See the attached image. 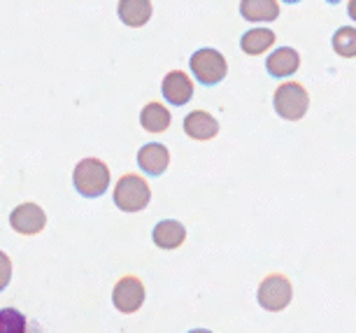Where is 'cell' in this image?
<instances>
[{"label":"cell","mask_w":356,"mask_h":333,"mask_svg":"<svg viewBox=\"0 0 356 333\" xmlns=\"http://www.w3.org/2000/svg\"><path fill=\"white\" fill-rule=\"evenodd\" d=\"M72 184L79 196L98 198L110 186V168L100 159H82L72 170Z\"/></svg>","instance_id":"1"},{"label":"cell","mask_w":356,"mask_h":333,"mask_svg":"<svg viewBox=\"0 0 356 333\" xmlns=\"http://www.w3.org/2000/svg\"><path fill=\"white\" fill-rule=\"evenodd\" d=\"M273 108L286 122H300L310 110V93L300 82H284L273 93Z\"/></svg>","instance_id":"2"},{"label":"cell","mask_w":356,"mask_h":333,"mask_svg":"<svg viewBox=\"0 0 356 333\" xmlns=\"http://www.w3.org/2000/svg\"><path fill=\"white\" fill-rule=\"evenodd\" d=\"M112 198L122 212H140L152 201V186L147 184L145 177L136 175V172H126L119 177Z\"/></svg>","instance_id":"3"},{"label":"cell","mask_w":356,"mask_h":333,"mask_svg":"<svg viewBox=\"0 0 356 333\" xmlns=\"http://www.w3.org/2000/svg\"><path fill=\"white\" fill-rule=\"evenodd\" d=\"M191 75L198 79L203 86H217L228 75V63L221 51L212 49V47H203V49L193 51L189 58Z\"/></svg>","instance_id":"4"},{"label":"cell","mask_w":356,"mask_h":333,"mask_svg":"<svg viewBox=\"0 0 356 333\" xmlns=\"http://www.w3.org/2000/svg\"><path fill=\"white\" fill-rule=\"evenodd\" d=\"M293 298V284L291 279L282 273H270V275L264 277V282L259 284L257 289V301L264 310L268 312H280L289 308Z\"/></svg>","instance_id":"5"},{"label":"cell","mask_w":356,"mask_h":333,"mask_svg":"<svg viewBox=\"0 0 356 333\" xmlns=\"http://www.w3.org/2000/svg\"><path fill=\"white\" fill-rule=\"evenodd\" d=\"M145 284L136 275H124L112 289V303L122 315H133L145 303Z\"/></svg>","instance_id":"6"},{"label":"cell","mask_w":356,"mask_h":333,"mask_svg":"<svg viewBox=\"0 0 356 333\" xmlns=\"http://www.w3.org/2000/svg\"><path fill=\"white\" fill-rule=\"evenodd\" d=\"M10 226L22 236H38L44 231L47 226V215L38 203H22L12 210L10 215Z\"/></svg>","instance_id":"7"},{"label":"cell","mask_w":356,"mask_h":333,"mask_svg":"<svg viewBox=\"0 0 356 333\" xmlns=\"http://www.w3.org/2000/svg\"><path fill=\"white\" fill-rule=\"evenodd\" d=\"M161 91H163V98L168 103L175 105V108H182L193 98V82L184 70H170L163 77Z\"/></svg>","instance_id":"8"},{"label":"cell","mask_w":356,"mask_h":333,"mask_svg":"<svg viewBox=\"0 0 356 333\" xmlns=\"http://www.w3.org/2000/svg\"><path fill=\"white\" fill-rule=\"evenodd\" d=\"M138 165L147 175L159 177V175H163L168 170V165H170V152L161 143H147L138 152Z\"/></svg>","instance_id":"9"},{"label":"cell","mask_w":356,"mask_h":333,"mask_svg":"<svg viewBox=\"0 0 356 333\" xmlns=\"http://www.w3.org/2000/svg\"><path fill=\"white\" fill-rule=\"evenodd\" d=\"M298 68H300V54L293 49V47H277V49L266 58L268 75L275 79L291 77Z\"/></svg>","instance_id":"10"},{"label":"cell","mask_w":356,"mask_h":333,"mask_svg":"<svg viewBox=\"0 0 356 333\" xmlns=\"http://www.w3.org/2000/svg\"><path fill=\"white\" fill-rule=\"evenodd\" d=\"M184 133L191 140H212L219 136V122L214 119L210 112L205 110H193L184 117Z\"/></svg>","instance_id":"11"},{"label":"cell","mask_w":356,"mask_h":333,"mask_svg":"<svg viewBox=\"0 0 356 333\" xmlns=\"http://www.w3.org/2000/svg\"><path fill=\"white\" fill-rule=\"evenodd\" d=\"M152 241L161 250H177L186 241V226L177 219H163V222L154 226Z\"/></svg>","instance_id":"12"},{"label":"cell","mask_w":356,"mask_h":333,"mask_svg":"<svg viewBox=\"0 0 356 333\" xmlns=\"http://www.w3.org/2000/svg\"><path fill=\"white\" fill-rule=\"evenodd\" d=\"M240 15L250 24H270L280 17L277 0H240Z\"/></svg>","instance_id":"13"},{"label":"cell","mask_w":356,"mask_h":333,"mask_svg":"<svg viewBox=\"0 0 356 333\" xmlns=\"http://www.w3.org/2000/svg\"><path fill=\"white\" fill-rule=\"evenodd\" d=\"M152 0H119L117 15L131 29H143L152 19Z\"/></svg>","instance_id":"14"},{"label":"cell","mask_w":356,"mask_h":333,"mask_svg":"<svg viewBox=\"0 0 356 333\" xmlns=\"http://www.w3.org/2000/svg\"><path fill=\"white\" fill-rule=\"evenodd\" d=\"M170 122H172L170 110L159 101L147 103L143 112H140V126H143L147 133H163L170 129Z\"/></svg>","instance_id":"15"},{"label":"cell","mask_w":356,"mask_h":333,"mask_svg":"<svg viewBox=\"0 0 356 333\" xmlns=\"http://www.w3.org/2000/svg\"><path fill=\"white\" fill-rule=\"evenodd\" d=\"M275 40H277V35H275L270 29H252L240 38V49H243L247 56H261V54H266L270 47H275Z\"/></svg>","instance_id":"16"},{"label":"cell","mask_w":356,"mask_h":333,"mask_svg":"<svg viewBox=\"0 0 356 333\" xmlns=\"http://www.w3.org/2000/svg\"><path fill=\"white\" fill-rule=\"evenodd\" d=\"M333 51L342 58H356V29L342 26L333 35Z\"/></svg>","instance_id":"17"},{"label":"cell","mask_w":356,"mask_h":333,"mask_svg":"<svg viewBox=\"0 0 356 333\" xmlns=\"http://www.w3.org/2000/svg\"><path fill=\"white\" fill-rule=\"evenodd\" d=\"M26 317L15 308L0 310V333H24Z\"/></svg>","instance_id":"18"},{"label":"cell","mask_w":356,"mask_h":333,"mask_svg":"<svg viewBox=\"0 0 356 333\" xmlns=\"http://www.w3.org/2000/svg\"><path fill=\"white\" fill-rule=\"evenodd\" d=\"M10 279H12V259L5 252H0V291L8 287Z\"/></svg>","instance_id":"19"},{"label":"cell","mask_w":356,"mask_h":333,"mask_svg":"<svg viewBox=\"0 0 356 333\" xmlns=\"http://www.w3.org/2000/svg\"><path fill=\"white\" fill-rule=\"evenodd\" d=\"M347 15H349L352 22H356V0H349V3H347Z\"/></svg>","instance_id":"20"},{"label":"cell","mask_w":356,"mask_h":333,"mask_svg":"<svg viewBox=\"0 0 356 333\" xmlns=\"http://www.w3.org/2000/svg\"><path fill=\"white\" fill-rule=\"evenodd\" d=\"M282 3H286V5H296V3H300V0H282Z\"/></svg>","instance_id":"21"},{"label":"cell","mask_w":356,"mask_h":333,"mask_svg":"<svg viewBox=\"0 0 356 333\" xmlns=\"http://www.w3.org/2000/svg\"><path fill=\"white\" fill-rule=\"evenodd\" d=\"M328 5H338V3H342V0H326Z\"/></svg>","instance_id":"22"}]
</instances>
